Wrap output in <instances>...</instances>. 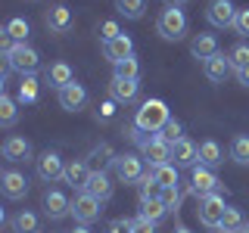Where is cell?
I'll return each instance as SVG.
<instances>
[{
  "label": "cell",
  "instance_id": "7a4b0ae2",
  "mask_svg": "<svg viewBox=\"0 0 249 233\" xmlns=\"http://www.w3.org/2000/svg\"><path fill=\"white\" fill-rule=\"evenodd\" d=\"M3 62L10 66V72H19L25 78V75H35L41 68V53L31 44H13V50L3 53Z\"/></svg>",
  "mask_w": 249,
  "mask_h": 233
},
{
  "label": "cell",
  "instance_id": "b9f144b4",
  "mask_svg": "<svg viewBox=\"0 0 249 233\" xmlns=\"http://www.w3.org/2000/svg\"><path fill=\"white\" fill-rule=\"evenodd\" d=\"M233 31H237V34H246V37H249V6L237 10V22H233Z\"/></svg>",
  "mask_w": 249,
  "mask_h": 233
},
{
  "label": "cell",
  "instance_id": "8992f818",
  "mask_svg": "<svg viewBox=\"0 0 249 233\" xmlns=\"http://www.w3.org/2000/svg\"><path fill=\"white\" fill-rule=\"evenodd\" d=\"M37 177H41L44 183H56V181H66V162H62V155L59 152H53V150H47L37 155Z\"/></svg>",
  "mask_w": 249,
  "mask_h": 233
},
{
  "label": "cell",
  "instance_id": "5b68a950",
  "mask_svg": "<svg viewBox=\"0 0 249 233\" xmlns=\"http://www.w3.org/2000/svg\"><path fill=\"white\" fill-rule=\"evenodd\" d=\"M103 202H100L97 196H90V193H75V199H72V217L78 224H84V227H90L93 221H100V212H103Z\"/></svg>",
  "mask_w": 249,
  "mask_h": 233
},
{
  "label": "cell",
  "instance_id": "7bdbcfd3",
  "mask_svg": "<svg viewBox=\"0 0 249 233\" xmlns=\"http://www.w3.org/2000/svg\"><path fill=\"white\" fill-rule=\"evenodd\" d=\"M131 217H115V221L106 224V233H131Z\"/></svg>",
  "mask_w": 249,
  "mask_h": 233
},
{
  "label": "cell",
  "instance_id": "6da1fadb",
  "mask_svg": "<svg viewBox=\"0 0 249 233\" xmlns=\"http://www.w3.org/2000/svg\"><path fill=\"white\" fill-rule=\"evenodd\" d=\"M171 121V112L162 100H143L134 115V128L146 131V134H162V128Z\"/></svg>",
  "mask_w": 249,
  "mask_h": 233
},
{
  "label": "cell",
  "instance_id": "30bf717a",
  "mask_svg": "<svg viewBox=\"0 0 249 233\" xmlns=\"http://www.w3.org/2000/svg\"><path fill=\"white\" fill-rule=\"evenodd\" d=\"M44 22H47V28H50L53 34H69V31L75 28V16H72V10H69L66 3H53L50 10L44 13Z\"/></svg>",
  "mask_w": 249,
  "mask_h": 233
},
{
  "label": "cell",
  "instance_id": "2e32d148",
  "mask_svg": "<svg viewBox=\"0 0 249 233\" xmlns=\"http://www.w3.org/2000/svg\"><path fill=\"white\" fill-rule=\"evenodd\" d=\"M128 56H134V41H131L128 34H119L115 41L103 44V59H109L112 66H119V62L128 59Z\"/></svg>",
  "mask_w": 249,
  "mask_h": 233
},
{
  "label": "cell",
  "instance_id": "836d02e7",
  "mask_svg": "<svg viewBox=\"0 0 249 233\" xmlns=\"http://www.w3.org/2000/svg\"><path fill=\"white\" fill-rule=\"evenodd\" d=\"M162 190H165V186L153 177V171L143 174V181H140V199H162Z\"/></svg>",
  "mask_w": 249,
  "mask_h": 233
},
{
  "label": "cell",
  "instance_id": "7402d4cb",
  "mask_svg": "<svg viewBox=\"0 0 249 233\" xmlns=\"http://www.w3.org/2000/svg\"><path fill=\"white\" fill-rule=\"evenodd\" d=\"M202 72H206V78L209 81H215V84H221L224 78H228L233 68H231V59L228 56H221V53H215L212 59H206L202 62Z\"/></svg>",
  "mask_w": 249,
  "mask_h": 233
},
{
  "label": "cell",
  "instance_id": "9c48e42d",
  "mask_svg": "<svg viewBox=\"0 0 249 233\" xmlns=\"http://www.w3.org/2000/svg\"><path fill=\"white\" fill-rule=\"evenodd\" d=\"M140 152H143V159L150 162V168L171 165V143H168L162 134H153L143 146H140Z\"/></svg>",
  "mask_w": 249,
  "mask_h": 233
},
{
  "label": "cell",
  "instance_id": "ba28073f",
  "mask_svg": "<svg viewBox=\"0 0 249 233\" xmlns=\"http://www.w3.org/2000/svg\"><path fill=\"white\" fill-rule=\"evenodd\" d=\"M215 190H218V177H215V171L196 162V165H193V171H190V193H193L196 199H206V196H212Z\"/></svg>",
  "mask_w": 249,
  "mask_h": 233
},
{
  "label": "cell",
  "instance_id": "1f68e13d",
  "mask_svg": "<svg viewBox=\"0 0 249 233\" xmlns=\"http://www.w3.org/2000/svg\"><path fill=\"white\" fill-rule=\"evenodd\" d=\"M115 10H119L124 19H143L146 0H115Z\"/></svg>",
  "mask_w": 249,
  "mask_h": 233
},
{
  "label": "cell",
  "instance_id": "cb8c5ba5",
  "mask_svg": "<svg viewBox=\"0 0 249 233\" xmlns=\"http://www.w3.org/2000/svg\"><path fill=\"white\" fill-rule=\"evenodd\" d=\"M115 155H119V152H112V146H109V143H100V146H93V150H90L88 165H90V171H106V165H112V162H115Z\"/></svg>",
  "mask_w": 249,
  "mask_h": 233
},
{
  "label": "cell",
  "instance_id": "52a82bcc",
  "mask_svg": "<svg viewBox=\"0 0 249 233\" xmlns=\"http://www.w3.org/2000/svg\"><path fill=\"white\" fill-rule=\"evenodd\" d=\"M224 212H228V205H224V196H218V193H212V196H206V199H199V208H196L202 227H221Z\"/></svg>",
  "mask_w": 249,
  "mask_h": 233
},
{
  "label": "cell",
  "instance_id": "d4e9b609",
  "mask_svg": "<svg viewBox=\"0 0 249 233\" xmlns=\"http://www.w3.org/2000/svg\"><path fill=\"white\" fill-rule=\"evenodd\" d=\"M19 121V100H13L10 93H0V124L13 128Z\"/></svg>",
  "mask_w": 249,
  "mask_h": 233
},
{
  "label": "cell",
  "instance_id": "4316f807",
  "mask_svg": "<svg viewBox=\"0 0 249 233\" xmlns=\"http://www.w3.org/2000/svg\"><path fill=\"white\" fill-rule=\"evenodd\" d=\"M199 165H206L212 171L221 165V146H218L215 140H202L199 143Z\"/></svg>",
  "mask_w": 249,
  "mask_h": 233
},
{
  "label": "cell",
  "instance_id": "8d00e7d4",
  "mask_svg": "<svg viewBox=\"0 0 249 233\" xmlns=\"http://www.w3.org/2000/svg\"><path fill=\"white\" fill-rule=\"evenodd\" d=\"M153 177H156L162 186H178V168H175V165H159V168H153Z\"/></svg>",
  "mask_w": 249,
  "mask_h": 233
},
{
  "label": "cell",
  "instance_id": "8fae6325",
  "mask_svg": "<svg viewBox=\"0 0 249 233\" xmlns=\"http://www.w3.org/2000/svg\"><path fill=\"white\" fill-rule=\"evenodd\" d=\"M206 19L209 25L215 28H233V22H237V6L231 3V0H212L206 10Z\"/></svg>",
  "mask_w": 249,
  "mask_h": 233
},
{
  "label": "cell",
  "instance_id": "3957f363",
  "mask_svg": "<svg viewBox=\"0 0 249 233\" xmlns=\"http://www.w3.org/2000/svg\"><path fill=\"white\" fill-rule=\"evenodd\" d=\"M156 31H159L162 41H181L187 34V16L181 6H165L156 19Z\"/></svg>",
  "mask_w": 249,
  "mask_h": 233
},
{
  "label": "cell",
  "instance_id": "ab89813d",
  "mask_svg": "<svg viewBox=\"0 0 249 233\" xmlns=\"http://www.w3.org/2000/svg\"><path fill=\"white\" fill-rule=\"evenodd\" d=\"M162 137H165L168 143H175V140H181V137H184V124L178 121V118H171V121L165 124V128H162Z\"/></svg>",
  "mask_w": 249,
  "mask_h": 233
},
{
  "label": "cell",
  "instance_id": "c3c4849f",
  "mask_svg": "<svg viewBox=\"0 0 249 233\" xmlns=\"http://www.w3.org/2000/svg\"><path fill=\"white\" fill-rule=\"evenodd\" d=\"M171 233H190V230H187V227H175V230H171Z\"/></svg>",
  "mask_w": 249,
  "mask_h": 233
},
{
  "label": "cell",
  "instance_id": "603a6c76",
  "mask_svg": "<svg viewBox=\"0 0 249 233\" xmlns=\"http://www.w3.org/2000/svg\"><path fill=\"white\" fill-rule=\"evenodd\" d=\"M190 53H193L196 59H202V62L212 59L215 53H218V37H215V34H206V31H202V34H196V37L190 41Z\"/></svg>",
  "mask_w": 249,
  "mask_h": 233
},
{
  "label": "cell",
  "instance_id": "f546056e",
  "mask_svg": "<svg viewBox=\"0 0 249 233\" xmlns=\"http://www.w3.org/2000/svg\"><path fill=\"white\" fill-rule=\"evenodd\" d=\"M165 202L162 199H140V217H146V221H162V217H165Z\"/></svg>",
  "mask_w": 249,
  "mask_h": 233
},
{
  "label": "cell",
  "instance_id": "4dcf8cb0",
  "mask_svg": "<svg viewBox=\"0 0 249 233\" xmlns=\"http://www.w3.org/2000/svg\"><path fill=\"white\" fill-rule=\"evenodd\" d=\"M3 31H6V34L13 37L16 44H28V34H31L28 22H25V19H19V16H16V19H10V22H6V25H3Z\"/></svg>",
  "mask_w": 249,
  "mask_h": 233
},
{
  "label": "cell",
  "instance_id": "681fc988",
  "mask_svg": "<svg viewBox=\"0 0 249 233\" xmlns=\"http://www.w3.org/2000/svg\"><path fill=\"white\" fill-rule=\"evenodd\" d=\"M243 233H249V227H246V230H243Z\"/></svg>",
  "mask_w": 249,
  "mask_h": 233
},
{
  "label": "cell",
  "instance_id": "ee69618b",
  "mask_svg": "<svg viewBox=\"0 0 249 233\" xmlns=\"http://www.w3.org/2000/svg\"><path fill=\"white\" fill-rule=\"evenodd\" d=\"M131 233H156V230H153V221H146V217H134Z\"/></svg>",
  "mask_w": 249,
  "mask_h": 233
},
{
  "label": "cell",
  "instance_id": "e0dca14e",
  "mask_svg": "<svg viewBox=\"0 0 249 233\" xmlns=\"http://www.w3.org/2000/svg\"><path fill=\"white\" fill-rule=\"evenodd\" d=\"M137 90H140L137 81H124V78H115V75H112V81H109V100H115V103H122V106L134 103Z\"/></svg>",
  "mask_w": 249,
  "mask_h": 233
},
{
  "label": "cell",
  "instance_id": "83f0119b",
  "mask_svg": "<svg viewBox=\"0 0 249 233\" xmlns=\"http://www.w3.org/2000/svg\"><path fill=\"white\" fill-rule=\"evenodd\" d=\"M37 87H41V84H37V78H35V75H25V78L19 81V93H16V100H19L22 106L37 103Z\"/></svg>",
  "mask_w": 249,
  "mask_h": 233
},
{
  "label": "cell",
  "instance_id": "60d3db41",
  "mask_svg": "<svg viewBox=\"0 0 249 233\" xmlns=\"http://www.w3.org/2000/svg\"><path fill=\"white\" fill-rule=\"evenodd\" d=\"M162 202H165L168 212H175V208L181 205V190H178V186H165V190H162Z\"/></svg>",
  "mask_w": 249,
  "mask_h": 233
},
{
  "label": "cell",
  "instance_id": "7c38bea8",
  "mask_svg": "<svg viewBox=\"0 0 249 233\" xmlns=\"http://www.w3.org/2000/svg\"><path fill=\"white\" fill-rule=\"evenodd\" d=\"M196 162H199V146L193 140L181 137V140L171 143V165L175 168H193Z\"/></svg>",
  "mask_w": 249,
  "mask_h": 233
},
{
  "label": "cell",
  "instance_id": "d6a6232c",
  "mask_svg": "<svg viewBox=\"0 0 249 233\" xmlns=\"http://www.w3.org/2000/svg\"><path fill=\"white\" fill-rule=\"evenodd\" d=\"M231 159L237 165H249V137L246 134H237L231 140Z\"/></svg>",
  "mask_w": 249,
  "mask_h": 233
},
{
  "label": "cell",
  "instance_id": "44dd1931",
  "mask_svg": "<svg viewBox=\"0 0 249 233\" xmlns=\"http://www.w3.org/2000/svg\"><path fill=\"white\" fill-rule=\"evenodd\" d=\"M44 81L50 84V87L62 90L66 84H72V81H75V72H72V66H69V62H53V66H47V68H44Z\"/></svg>",
  "mask_w": 249,
  "mask_h": 233
},
{
  "label": "cell",
  "instance_id": "d590c367",
  "mask_svg": "<svg viewBox=\"0 0 249 233\" xmlns=\"http://www.w3.org/2000/svg\"><path fill=\"white\" fill-rule=\"evenodd\" d=\"M228 59H231V68H233V72L246 68V66H249V44H237V47L228 53Z\"/></svg>",
  "mask_w": 249,
  "mask_h": 233
},
{
  "label": "cell",
  "instance_id": "f35d334b",
  "mask_svg": "<svg viewBox=\"0 0 249 233\" xmlns=\"http://www.w3.org/2000/svg\"><path fill=\"white\" fill-rule=\"evenodd\" d=\"M97 34H100V41L103 44H109V41H115V37L122 34V28H119V22H100V28H97Z\"/></svg>",
  "mask_w": 249,
  "mask_h": 233
},
{
  "label": "cell",
  "instance_id": "bcb514c9",
  "mask_svg": "<svg viewBox=\"0 0 249 233\" xmlns=\"http://www.w3.org/2000/svg\"><path fill=\"white\" fill-rule=\"evenodd\" d=\"M184 3H190V0H165V6H184Z\"/></svg>",
  "mask_w": 249,
  "mask_h": 233
},
{
  "label": "cell",
  "instance_id": "484cf974",
  "mask_svg": "<svg viewBox=\"0 0 249 233\" xmlns=\"http://www.w3.org/2000/svg\"><path fill=\"white\" fill-rule=\"evenodd\" d=\"M13 233H41V221H37V215L28 212V208H22V212L13 217Z\"/></svg>",
  "mask_w": 249,
  "mask_h": 233
},
{
  "label": "cell",
  "instance_id": "7dc6e473",
  "mask_svg": "<svg viewBox=\"0 0 249 233\" xmlns=\"http://www.w3.org/2000/svg\"><path fill=\"white\" fill-rule=\"evenodd\" d=\"M72 233H90V230H88V227H84V224H78V227H75Z\"/></svg>",
  "mask_w": 249,
  "mask_h": 233
},
{
  "label": "cell",
  "instance_id": "5bb4252c",
  "mask_svg": "<svg viewBox=\"0 0 249 233\" xmlns=\"http://www.w3.org/2000/svg\"><path fill=\"white\" fill-rule=\"evenodd\" d=\"M56 100H59V106L66 109V112H81L84 106H88V90H84V84H66L62 90H56Z\"/></svg>",
  "mask_w": 249,
  "mask_h": 233
},
{
  "label": "cell",
  "instance_id": "f1b7e54d",
  "mask_svg": "<svg viewBox=\"0 0 249 233\" xmlns=\"http://www.w3.org/2000/svg\"><path fill=\"white\" fill-rule=\"evenodd\" d=\"M218 230H224V233H243V230H246L243 212H240V208H231V205H228V212H224L221 227H218Z\"/></svg>",
  "mask_w": 249,
  "mask_h": 233
},
{
  "label": "cell",
  "instance_id": "9a60e30c",
  "mask_svg": "<svg viewBox=\"0 0 249 233\" xmlns=\"http://www.w3.org/2000/svg\"><path fill=\"white\" fill-rule=\"evenodd\" d=\"M0 190H3V196L6 199H25V193H28V177L22 174V171H3L0 174Z\"/></svg>",
  "mask_w": 249,
  "mask_h": 233
},
{
  "label": "cell",
  "instance_id": "f6af8a7d",
  "mask_svg": "<svg viewBox=\"0 0 249 233\" xmlns=\"http://www.w3.org/2000/svg\"><path fill=\"white\" fill-rule=\"evenodd\" d=\"M237 81L243 84V87H249V66H246V68H240V72H237Z\"/></svg>",
  "mask_w": 249,
  "mask_h": 233
},
{
  "label": "cell",
  "instance_id": "ffe728a7",
  "mask_svg": "<svg viewBox=\"0 0 249 233\" xmlns=\"http://www.w3.org/2000/svg\"><path fill=\"white\" fill-rule=\"evenodd\" d=\"M90 181V165H88V159H72V162H66V183L69 186H75V190H84Z\"/></svg>",
  "mask_w": 249,
  "mask_h": 233
},
{
  "label": "cell",
  "instance_id": "74e56055",
  "mask_svg": "<svg viewBox=\"0 0 249 233\" xmlns=\"http://www.w3.org/2000/svg\"><path fill=\"white\" fill-rule=\"evenodd\" d=\"M119 103H115V100H103V103L97 106V112H93V118H97L100 124H109L115 118V112H119V109H115Z\"/></svg>",
  "mask_w": 249,
  "mask_h": 233
},
{
  "label": "cell",
  "instance_id": "277c9868",
  "mask_svg": "<svg viewBox=\"0 0 249 233\" xmlns=\"http://www.w3.org/2000/svg\"><path fill=\"white\" fill-rule=\"evenodd\" d=\"M112 171H115V181L119 183H140L143 181V159H137V155H131V152H122V155H115V162H112Z\"/></svg>",
  "mask_w": 249,
  "mask_h": 233
},
{
  "label": "cell",
  "instance_id": "ac0fdd59",
  "mask_svg": "<svg viewBox=\"0 0 249 233\" xmlns=\"http://www.w3.org/2000/svg\"><path fill=\"white\" fill-rule=\"evenodd\" d=\"M84 193H90V196H97L100 202H106L115 193V183H112V177H109L106 171H90V181L84 186Z\"/></svg>",
  "mask_w": 249,
  "mask_h": 233
},
{
  "label": "cell",
  "instance_id": "e575fe53",
  "mask_svg": "<svg viewBox=\"0 0 249 233\" xmlns=\"http://www.w3.org/2000/svg\"><path fill=\"white\" fill-rule=\"evenodd\" d=\"M115 78H124V81H137V78H140V62H137L134 56L122 59L119 66H115Z\"/></svg>",
  "mask_w": 249,
  "mask_h": 233
},
{
  "label": "cell",
  "instance_id": "d6986e66",
  "mask_svg": "<svg viewBox=\"0 0 249 233\" xmlns=\"http://www.w3.org/2000/svg\"><path fill=\"white\" fill-rule=\"evenodd\" d=\"M3 159L19 165V162H28L31 159V143L25 137H6L3 140Z\"/></svg>",
  "mask_w": 249,
  "mask_h": 233
},
{
  "label": "cell",
  "instance_id": "4fadbf2b",
  "mask_svg": "<svg viewBox=\"0 0 249 233\" xmlns=\"http://www.w3.org/2000/svg\"><path fill=\"white\" fill-rule=\"evenodd\" d=\"M44 215L50 221H62L66 215H72V199L62 190H47L44 193Z\"/></svg>",
  "mask_w": 249,
  "mask_h": 233
}]
</instances>
